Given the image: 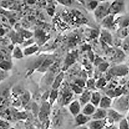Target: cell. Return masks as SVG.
<instances>
[{
	"instance_id": "ba28073f",
	"label": "cell",
	"mask_w": 129,
	"mask_h": 129,
	"mask_svg": "<svg viewBox=\"0 0 129 129\" xmlns=\"http://www.w3.org/2000/svg\"><path fill=\"white\" fill-rule=\"evenodd\" d=\"M89 129H105V119L104 120H93L87 124Z\"/></svg>"
},
{
	"instance_id": "4316f807",
	"label": "cell",
	"mask_w": 129,
	"mask_h": 129,
	"mask_svg": "<svg viewBox=\"0 0 129 129\" xmlns=\"http://www.w3.org/2000/svg\"><path fill=\"white\" fill-rule=\"evenodd\" d=\"M93 86V81L90 80L88 82V87L89 88H92Z\"/></svg>"
},
{
	"instance_id": "484cf974",
	"label": "cell",
	"mask_w": 129,
	"mask_h": 129,
	"mask_svg": "<svg viewBox=\"0 0 129 129\" xmlns=\"http://www.w3.org/2000/svg\"><path fill=\"white\" fill-rule=\"evenodd\" d=\"M59 3H60L62 4H64V5H71V1H63V0H62V1H59Z\"/></svg>"
},
{
	"instance_id": "4fadbf2b",
	"label": "cell",
	"mask_w": 129,
	"mask_h": 129,
	"mask_svg": "<svg viewBox=\"0 0 129 129\" xmlns=\"http://www.w3.org/2000/svg\"><path fill=\"white\" fill-rule=\"evenodd\" d=\"M102 25L106 28H111L114 25L113 15H108L102 21Z\"/></svg>"
},
{
	"instance_id": "7a4b0ae2",
	"label": "cell",
	"mask_w": 129,
	"mask_h": 129,
	"mask_svg": "<svg viewBox=\"0 0 129 129\" xmlns=\"http://www.w3.org/2000/svg\"><path fill=\"white\" fill-rule=\"evenodd\" d=\"M129 72V68L126 65H119L114 67L110 71V74L114 76L126 75Z\"/></svg>"
},
{
	"instance_id": "7402d4cb",
	"label": "cell",
	"mask_w": 129,
	"mask_h": 129,
	"mask_svg": "<svg viewBox=\"0 0 129 129\" xmlns=\"http://www.w3.org/2000/svg\"><path fill=\"white\" fill-rule=\"evenodd\" d=\"M37 49V48H36V47H30L29 48H28L25 50V53L26 55H29V54H31L33 52H35L36 51Z\"/></svg>"
},
{
	"instance_id": "603a6c76",
	"label": "cell",
	"mask_w": 129,
	"mask_h": 129,
	"mask_svg": "<svg viewBox=\"0 0 129 129\" xmlns=\"http://www.w3.org/2000/svg\"><path fill=\"white\" fill-rule=\"evenodd\" d=\"M122 29L120 31V33L119 34V36L122 37H126L127 36V33H128L127 29L126 28H122Z\"/></svg>"
},
{
	"instance_id": "83f0119b",
	"label": "cell",
	"mask_w": 129,
	"mask_h": 129,
	"mask_svg": "<svg viewBox=\"0 0 129 129\" xmlns=\"http://www.w3.org/2000/svg\"><path fill=\"white\" fill-rule=\"evenodd\" d=\"M76 129H89L87 125H84V126H81L77 127Z\"/></svg>"
},
{
	"instance_id": "f1b7e54d",
	"label": "cell",
	"mask_w": 129,
	"mask_h": 129,
	"mask_svg": "<svg viewBox=\"0 0 129 129\" xmlns=\"http://www.w3.org/2000/svg\"><path fill=\"white\" fill-rule=\"evenodd\" d=\"M105 129H118V126H116L115 125H114L113 126L111 127L107 128H105Z\"/></svg>"
},
{
	"instance_id": "7c38bea8",
	"label": "cell",
	"mask_w": 129,
	"mask_h": 129,
	"mask_svg": "<svg viewBox=\"0 0 129 129\" xmlns=\"http://www.w3.org/2000/svg\"><path fill=\"white\" fill-rule=\"evenodd\" d=\"M102 98V96H101V93L98 91H94L92 92L90 102L93 104L95 107H99Z\"/></svg>"
},
{
	"instance_id": "277c9868",
	"label": "cell",
	"mask_w": 129,
	"mask_h": 129,
	"mask_svg": "<svg viewBox=\"0 0 129 129\" xmlns=\"http://www.w3.org/2000/svg\"><path fill=\"white\" fill-rule=\"evenodd\" d=\"M82 106L81 105L79 101L75 100L70 103L68 106V110H69L70 113L75 117L78 114L82 113Z\"/></svg>"
},
{
	"instance_id": "cb8c5ba5",
	"label": "cell",
	"mask_w": 129,
	"mask_h": 129,
	"mask_svg": "<svg viewBox=\"0 0 129 129\" xmlns=\"http://www.w3.org/2000/svg\"><path fill=\"white\" fill-rule=\"evenodd\" d=\"M14 57H16L17 58H20L22 57V53L21 52L20 49H18V48H17L15 49V51H14Z\"/></svg>"
},
{
	"instance_id": "52a82bcc",
	"label": "cell",
	"mask_w": 129,
	"mask_h": 129,
	"mask_svg": "<svg viewBox=\"0 0 129 129\" xmlns=\"http://www.w3.org/2000/svg\"><path fill=\"white\" fill-rule=\"evenodd\" d=\"M107 110L98 107L91 116V119L93 120H104L107 118Z\"/></svg>"
},
{
	"instance_id": "8fae6325",
	"label": "cell",
	"mask_w": 129,
	"mask_h": 129,
	"mask_svg": "<svg viewBox=\"0 0 129 129\" xmlns=\"http://www.w3.org/2000/svg\"><path fill=\"white\" fill-rule=\"evenodd\" d=\"M112 105V99L108 96H103L100 102L99 107L105 110H109L110 109Z\"/></svg>"
},
{
	"instance_id": "5b68a950",
	"label": "cell",
	"mask_w": 129,
	"mask_h": 129,
	"mask_svg": "<svg viewBox=\"0 0 129 129\" xmlns=\"http://www.w3.org/2000/svg\"><path fill=\"white\" fill-rule=\"evenodd\" d=\"M91 117L87 116L83 113H80L75 117V122L77 127L87 125L91 120Z\"/></svg>"
},
{
	"instance_id": "ac0fdd59",
	"label": "cell",
	"mask_w": 129,
	"mask_h": 129,
	"mask_svg": "<svg viewBox=\"0 0 129 129\" xmlns=\"http://www.w3.org/2000/svg\"><path fill=\"white\" fill-rule=\"evenodd\" d=\"M72 88L74 92L76 93H78V94H80V93H83L82 89L80 88V87L78 86V85H73V86H72Z\"/></svg>"
},
{
	"instance_id": "ffe728a7",
	"label": "cell",
	"mask_w": 129,
	"mask_h": 129,
	"mask_svg": "<svg viewBox=\"0 0 129 129\" xmlns=\"http://www.w3.org/2000/svg\"><path fill=\"white\" fill-rule=\"evenodd\" d=\"M10 66V63H9L7 61H3L1 63V68L5 70H7L8 69H9V68H10L11 66Z\"/></svg>"
},
{
	"instance_id": "8992f818",
	"label": "cell",
	"mask_w": 129,
	"mask_h": 129,
	"mask_svg": "<svg viewBox=\"0 0 129 129\" xmlns=\"http://www.w3.org/2000/svg\"><path fill=\"white\" fill-rule=\"evenodd\" d=\"M107 117L113 120L114 123H119L120 120L124 118V116L122 114H120L119 111L113 109L107 110Z\"/></svg>"
},
{
	"instance_id": "e0dca14e",
	"label": "cell",
	"mask_w": 129,
	"mask_h": 129,
	"mask_svg": "<svg viewBox=\"0 0 129 129\" xmlns=\"http://www.w3.org/2000/svg\"><path fill=\"white\" fill-rule=\"evenodd\" d=\"M63 73L60 74L57 77V78L56 79V80L55 83H54V84L53 86V87L54 88H57V87H59V86L60 85V83L61 82L62 79H63Z\"/></svg>"
},
{
	"instance_id": "9c48e42d",
	"label": "cell",
	"mask_w": 129,
	"mask_h": 129,
	"mask_svg": "<svg viewBox=\"0 0 129 129\" xmlns=\"http://www.w3.org/2000/svg\"><path fill=\"white\" fill-rule=\"evenodd\" d=\"M96 107H95L93 104L89 102L83 106L82 110V113L91 117L96 111Z\"/></svg>"
},
{
	"instance_id": "d6986e66",
	"label": "cell",
	"mask_w": 129,
	"mask_h": 129,
	"mask_svg": "<svg viewBox=\"0 0 129 129\" xmlns=\"http://www.w3.org/2000/svg\"><path fill=\"white\" fill-rule=\"evenodd\" d=\"M106 85V81L105 79H101L96 83V87L98 88H102Z\"/></svg>"
},
{
	"instance_id": "d4e9b609",
	"label": "cell",
	"mask_w": 129,
	"mask_h": 129,
	"mask_svg": "<svg viewBox=\"0 0 129 129\" xmlns=\"http://www.w3.org/2000/svg\"><path fill=\"white\" fill-rule=\"evenodd\" d=\"M98 3L96 1H91L89 4V7L91 8V9H96V8L98 7Z\"/></svg>"
},
{
	"instance_id": "3957f363",
	"label": "cell",
	"mask_w": 129,
	"mask_h": 129,
	"mask_svg": "<svg viewBox=\"0 0 129 129\" xmlns=\"http://www.w3.org/2000/svg\"><path fill=\"white\" fill-rule=\"evenodd\" d=\"M124 8L123 1H115L111 4L109 10V14L111 15L118 14L123 11Z\"/></svg>"
},
{
	"instance_id": "2e32d148",
	"label": "cell",
	"mask_w": 129,
	"mask_h": 129,
	"mask_svg": "<svg viewBox=\"0 0 129 129\" xmlns=\"http://www.w3.org/2000/svg\"><path fill=\"white\" fill-rule=\"evenodd\" d=\"M102 38L104 40V41H105L106 43H111L112 41L111 36V35L110 34V33L107 32V31H104V32L102 34Z\"/></svg>"
},
{
	"instance_id": "f546056e",
	"label": "cell",
	"mask_w": 129,
	"mask_h": 129,
	"mask_svg": "<svg viewBox=\"0 0 129 129\" xmlns=\"http://www.w3.org/2000/svg\"><path fill=\"white\" fill-rule=\"evenodd\" d=\"M128 68H129V63H128Z\"/></svg>"
},
{
	"instance_id": "5bb4252c",
	"label": "cell",
	"mask_w": 129,
	"mask_h": 129,
	"mask_svg": "<svg viewBox=\"0 0 129 129\" xmlns=\"http://www.w3.org/2000/svg\"><path fill=\"white\" fill-rule=\"evenodd\" d=\"M118 129H129L128 119L124 118L120 120L118 124Z\"/></svg>"
},
{
	"instance_id": "9a60e30c",
	"label": "cell",
	"mask_w": 129,
	"mask_h": 129,
	"mask_svg": "<svg viewBox=\"0 0 129 129\" xmlns=\"http://www.w3.org/2000/svg\"><path fill=\"white\" fill-rule=\"evenodd\" d=\"M119 24L122 28H124L127 26L129 25V16H126L120 18Z\"/></svg>"
},
{
	"instance_id": "30bf717a",
	"label": "cell",
	"mask_w": 129,
	"mask_h": 129,
	"mask_svg": "<svg viewBox=\"0 0 129 129\" xmlns=\"http://www.w3.org/2000/svg\"><path fill=\"white\" fill-rule=\"evenodd\" d=\"M91 95H92V92H91L89 91H85L83 92L79 98V102L82 106H84L86 104L90 102Z\"/></svg>"
},
{
	"instance_id": "6da1fadb",
	"label": "cell",
	"mask_w": 129,
	"mask_h": 129,
	"mask_svg": "<svg viewBox=\"0 0 129 129\" xmlns=\"http://www.w3.org/2000/svg\"><path fill=\"white\" fill-rule=\"evenodd\" d=\"M110 5L109 2H105L98 6L95 11V17L98 21H102L109 15Z\"/></svg>"
},
{
	"instance_id": "44dd1931",
	"label": "cell",
	"mask_w": 129,
	"mask_h": 129,
	"mask_svg": "<svg viewBox=\"0 0 129 129\" xmlns=\"http://www.w3.org/2000/svg\"><path fill=\"white\" fill-rule=\"evenodd\" d=\"M109 67V64L106 63H102L99 67V69L102 72H104L105 71L106 69L108 68Z\"/></svg>"
}]
</instances>
